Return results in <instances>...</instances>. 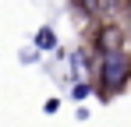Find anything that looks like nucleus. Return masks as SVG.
I'll return each mask as SVG.
<instances>
[{"instance_id":"1","label":"nucleus","mask_w":131,"mask_h":127,"mask_svg":"<svg viewBox=\"0 0 131 127\" xmlns=\"http://www.w3.org/2000/svg\"><path fill=\"white\" fill-rule=\"evenodd\" d=\"M131 78V53L124 46H117V49H106V53H99V92L106 88V92H121Z\"/></svg>"},{"instance_id":"2","label":"nucleus","mask_w":131,"mask_h":127,"mask_svg":"<svg viewBox=\"0 0 131 127\" xmlns=\"http://www.w3.org/2000/svg\"><path fill=\"white\" fill-rule=\"evenodd\" d=\"M57 46V35H53V28L46 25V28H39L36 32V49H53Z\"/></svg>"},{"instance_id":"3","label":"nucleus","mask_w":131,"mask_h":127,"mask_svg":"<svg viewBox=\"0 0 131 127\" xmlns=\"http://www.w3.org/2000/svg\"><path fill=\"white\" fill-rule=\"evenodd\" d=\"M89 92H92V88H89L85 81H82V85H71V99H85Z\"/></svg>"},{"instance_id":"4","label":"nucleus","mask_w":131,"mask_h":127,"mask_svg":"<svg viewBox=\"0 0 131 127\" xmlns=\"http://www.w3.org/2000/svg\"><path fill=\"white\" fill-rule=\"evenodd\" d=\"M43 109H46V113H57V109H60V99H46Z\"/></svg>"}]
</instances>
